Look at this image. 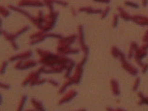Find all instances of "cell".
Here are the masks:
<instances>
[{
  "label": "cell",
  "mask_w": 148,
  "mask_h": 111,
  "mask_svg": "<svg viewBox=\"0 0 148 111\" xmlns=\"http://www.w3.org/2000/svg\"><path fill=\"white\" fill-rule=\"evenodd\" d=\"M78 38V35H71L69 37H62L60 39H58V44H66V45H69L71 46L74 41Z\"/></svg>",
  "instance_id": "obj_13"
},
{
  "label": "cell",
  "mask_w": 148,
  "mask_h": 111,
  "mask_svg": "<svg viewBox=\"0 0 148 111\" xmlns=\"http://www.w3.org/2000/svg\"><path fill=\"white\" fill-rule=\"evenodd\" d=\"M117 10H118V12H119V16L121 17L123 20H125V21H131V16L127 12V11L124 10V9H123L122 7H118Z\"/></svg>",
  "instance_id": "obj_20"
},
{
  "label": "cell",
  "mask_w": 148,
  "mask_h": 111,
  "mask_svg": "<svg viewBox=\"0 0 148 111\" xmlns=\"http://www.w3.org/2000/svg\"><path fill=\"white\" fill-rule=\"evenodd\" d=\"M40 73L38 72V70L35 72V74H34V76H33V79H32V81L30 82V87H34L35 85H37V82H38V80L40 79Z\"/></svg>",
  "instance_id": "obj_25"
},
{
  "label": "cell",
  "mask_w": 148,
  "mask_h": 111,
  "mask_svg": "<svg viewBox=\"0 0 148 111\" xmlns=\"http://www.w3.org/2000/svg\"><path fill=\"white\" fill-rule=\"evenodd\" d=\"M87 58H88V56L84 55V58L82 59L75 66V71H74V74L71 76V78L74 81V84H76V85L81 83L82 76H83V73H84V66L87 62Z\"/></svg>",
  "instance_id": "obj_3"
},
{
  "label": "cell",
  "mask_w": 148,
  "mask_h": 111,
  "mask_svg": "<svg viewBox=\"0 0 148 111\" xmlns=\"http://www.w3.org/2000/svg\"><path fill=\"white\" fill-rule=\"evenodd\" d=\"M119 15L118 14H114V18H112V27L115 28L116 26L118 25V20H119Z\"/></svg>",
  "instance_id": "obj_32"
},
{
  "label": "cell",
  "mask_w": 148,
  "mask_h": 111,
  "mask_svg": "<svg viewBox=\"0 0 148 111\" xmlns=\"http://www.w3.org/2000/svg\"><path fill=\"white\" fill-rule=\"evenodd\" d=\"M48 37H53V38H57V39H60V38L64 37L63 35L61 34H51L49 32H43V31H38L37 33H33L29 36V39L30 41L28 42V45L30 46H34L36 44L40 43V42H43L46 38Z\"/></svg>",
  "instance_id": "obj_1"
},
{
  "label": "cell",
  "mask_w": 148,
  "mask_h": 111,
  "mask_svg": "<svg viewBox=\"0 0 148 111\" xmlns=\"http://www.w3.org/2000/svg\"><path fill=\"white\" fill-rule=\"evenodd\" d=\"M58 15H59V13H58L57 11H50L49 14L46 15V22H45V24L40 27V31H43V32L51 31L56 24Z\"/></svg>",
  "instance_id": "obj_2"
},
{
  "label": "cell",
  "mask_w": 148,
  "mask_h": 111,
  "mask_svg": "<svg viewBox=\"0 0 148 111\" xmlns=\"http://www.w3.org/2000/svg\"><path fill=\"white\" fill-rule=\"evenodd\" d=\"M77 94H78V93L75 90H71V91H69L68 93H65L63 97L58 101V103H57L58 106H62V105L66 104V103L71 102L73 98H75L77 96Z\"/></svg>",
  "instance_id": "obj_7"
},
{
  "label": "cell",
  "mask_w": 148,
  "mask_h": 111,
  "mask_svg": "<svg viewBox=\"0 0 148 111\" xmlns=\"http://www.w3.org/2000/svg\"><path fill=\"white\" fill-rule=\"evenodd\" d=\"M147 5H148V0H143V6L147 7Z\"/></svg>",
  "instance_id": "obj_43"
},
{
  "label": "cell",
  "mask_w": 148,
  "mask_h": 111,
  "mask_svg": "<svg viewBox=\"0 0 148 111\" xmlns=\"http://www.w3.org/2000/svg\"><path fill=\"white\" fill-rule=\"evenodd\" d=\"M121 66L123 67V69H125L132 76H137L138 73H139L137 68L134 67L133 66H131V64L128 63L127 60H125V61H123V62H121Z\"/></svg>",
  "instance_id": "obj_10"
},
{
  "label": "cell",
  "mask_w": 148,
  "mask_h": 111,
  "mask_svg": "<svg viewBox=\"0 0 148 111\" xmlns=\"http://www.w3.org/2000/svg\"><path fill=\"white\" fill-rule=\"evenodd\" d=\"M106 110H109V111L111 110V111H112V110H114V109H112V108H106Z\"/></svg>",
  "instance_id": "obj_45"
},
{
  "label": "cell",
  "mask_w": 148,
  "mask_h": 111,
  "mask_svg": "<svg viewBox=\"0 0 148 111\" xmlns=\"http://www.w3.org/2000/svg\"><path fill=\"white\" fill-rule=\"evenodd\" d=\"M8 64H9V62H8V61H4V62L2 63L1 68H0V73H1V75L5 74L6 69H7V66H8Z\"/></svg>",
  "instance_id": "obj_31"
},
{
  "label": "cell",
  "mask_w": 148,
  "mask_h": 111,
  "mask_svg": "<svg viewBox=\"0 0 148 111\" xmlns=\"http://www.w3.org/2000/svg\"><path fill=\"white\" fill-rule=\"evenodd\" d=\"M111 54L112 55L114 58L119 59L120 62H123V61L126 60V56H125V54L117 47H115V46H114V47L111 49Z\"/></svg>",
  "instance_id": "obj_12"
},
{
  "label": "cell",
  "mask_w": 148,
  "mask_h": 111,
  "mask_svg": "<svg viewBox=\"0 0 148 111\" xmlns=\"http://www.w3.org/2000/svg\"><path fill=\"white\" fill-rule=\"evenodd\" d=\"M8 7L10 9V10H13V11H16V12H18V13H20V14H22V15H24L25 17H26V18H30L31 17V14L30 13H28L27 12L26 10H25V9H23L21 7H16V6H13V5H10V4H9L8 5Z\"/></svg>",
  "instance_id": "obj_16"
},
{
  "label": "cell",
  "mask_w": 148,
  "mask_h": 111,
  "mask_svg": "<svg viewBox=\"0 0 148 111\" xmlns=\"http://www.w3.org/2000/svg\"><path fill=\"white\" fill-rule=\"evenodd\" d=\"M1 34H2V36L6 38V40L9 41L10 43V45L12 46L13 49L17 51V49H19V47H18V44L16 43V41H15V39H16V38L14 37L13 34L8 33L7 31H5V30H1Z\"/></svg>",
  "instance_id": "obj_9"
},
{
  "label": "cell",
  "mask_w": 148,
  "mask_h": 111,
  "mask_svg": "<svg viewBox=\"0 0 148 111\" xmlns=\"http://www.w3.org/2000/svg\"><path fill=\"white\" fill-rule=\"evenodd\" d=\"M125 5L128 6V7H134V9H138V7H139L138 4L133 3V2H130V1H125Z\"/></svg>",
  "instance_id": "obj_35"
},
{
  "label": "cell",
  "mask_w": 148,
  "mask_h": 111,
  "mask_svg": "<svg viewBox=\"0 0 148 111\" xmlns=\"http://www.w3.org/2000/svg\"><path fill=\"white\" fill-rule=\"evenodd\" d=\"M38 64V62L35 60H25L24 61V64H23V68L22 70H26V69H29V68H33L35 67Z\"/></svg>",
  "instance_id": "obj_19"
},
{
  "label": "cell",
  "mask_w": 148,
  "mask_h": 111,
  "mask_svg": "<svg viewBox=\"0 0 148 111\" xmlns=\"http://www.w3.org/2000/svg\"><path fill=\"white\" fill-rule=\"evenodd\" d=\"M110 10H111V7H110V6H108V7H105L104 10L102 11V13L100 14V18L102 19V20H103L104 18H106V17L108 16L109 12H110Z\"/></svg>",
  "instance_id": "obj_29"
},
{
  "label": "cell",
  "mask_w": 148,
  "mask_h": 111,
  "mask_svg": "<svg viewBox=\"0 0 148 111\" xmlns=\"http://www.w3.org/2000/svg\"><path fill=\"white\" fill-rule=\"evenodd\" d=\"M32 55H33L32 51L27 49V51L22 52V53H19V54H17V55L10 57L9 61H10V62H15V61H18V60H25V61L27 59H29L30 57H32Z\"/></svg>",
  "instance_id": "obj_8"
},
{
  "label": "cell",
  "mask_w": 148,
  "mask_h": 111,
  "mask_svg": "<svg viewBox=\"0 0 148 111\" xmlns=\"http://www.w3.org/2000/svg\"><path fill=\"white\" fill-rule=\"evenodd\" d=\"M102 11L103 10L100 9H92L91 7H79V9H78V12H85L87 14H101Z\"/></svg>",
  "instance_id": "obj_14"
},
{
  "label": "cell",
  "mask_w": 148,
  "mask_h": 111,
  "mask_svg": "<svg viewBox=\"0 0 148 111\" xmlns=\"http://www.w3.org/2000/svg\"><path fill=\"white\" fill-rule=\"evenodd\" d=\"M34 74H35V72H32V73H30L28 76H26L25 79L24 81H23V83H22V86H23V87H25V86L28 85V84H30V82L32 81V79H33Z\"/></svg>",
  "instance_id": "obj_26"
},
{
  "label": "cell",
  "mask_w": 148,
  "mask_h": 111,
  "mask_svg": "<svg viewBox=\"0 0 148 111\" xmlns=\"http://www.w3.org/2000/svg\"><path fill=\"white\" fill-rule=\"evenodd\" d=\"M53 4H56V5H59L61 7H68L69 6V3L66 2V1H62V0H53Z\"/></svg>",
  "instance_id": "obj_33"
},
{
  "label": "cell",
  "mask_w": 148,
  "mask_h": 111,
  "mask_svg": "<svg viewBox=\"0 0 148 111\" xmlns=\"http://www.w3.org/2000/svg\"><path fill=\"white\" fill-rule=\"evenodd\" d=\"M115 110H116V111H123L124 109H123V108H116Z\"/></svg>",
  "instance_id": "obj_44"
},
{
  "label": "cell",
  "mask_w": 148,
  "mask_h": 111,
  "mask_svg": "<svg viewBox=\"0 0 148 111\" xmlns=\"http://www.w3.org/2000/svg\"><path fill=\"white\" fill-rule=\"evenodd\" d=\"M79 110H82V111H85L86 109H85V108H82V109H79Z\"/></svg>",
  "instance_id": "obj_46"
},
{
  "label": "cell",
  "mask_w": 148,
  "mask_h": 111,
  "mask_svg": "<svg viewBox=\"0 0 148 111\" xmlns=\"http://www.w3.org/2000/svg\"><path fill=\"white\" fill-rule=\"evenodd\" d=\"M81 49H71L69 45L66 44H58L56 48V51L58 54L68 56L69 54H79Z\"/></svg>",
  "instance_id": "obj_5"
},
{
  "label": "cell",
  "mask_w": 148,
  "mask_h": 111,
  "mask_svg": "<svg viewBox=\"0 0 148 111\" xmlns=\"http://www.w3.org/2000/svg\"><path fill=\"white\" fill-rule=\"evenodd\" d=\"M138 44L136 43V42H132L130 44V51H128V54H127V58L128 59H132L134 57V54H135V51L136 49H138Z\"/></svg>",
  "instance_id": "obj_21"
},
{
  "label": "cell",
  "mask_w": 148,
  "mask_h": 111,
  "mask_svg": "<svg viewBox=\"0 0 148 111\" xmlns=\"http://www.w3.org/2000/svg\"><path fill=\"white\" fill-rule=\"evenodd\" d=\"M73 84H74V81L71 76L69 79H66L65 82L62 84V86L59 88V90H58V94H64L66 93V90H67L69 86L73 85Z\"/></svg>",
  "instance_id": "obj_15"
},
{
  "label": "cell",
  "mask_w": 148,
  "mask_h": 111,
  "mask_svg": "<svg viewBox=\"0 0 148 111\" xmlns=\"http://www.w3.org/2000/svg\"><path fill=\"white\" fill-rule=\"evenodd\" d=\"M94 2L97 3H104V4H110L111 3V0H93Z\"/></svg>",
  "instance_id": "obj_39"
},
{
  "label": "cell",
  "mask_w": 148,
  "mask_h": 111,
  "mask_svg": "<svg viewBox=\"0 0 148 111\" xmlns=\"http://www.w3.org/2000/svg\"><path fill=\"white\" fill-rule=\"evenodd\" d=\"M29 26L28 25H25V26H24V27H21V29H19L17 32H15L14 34H13V36H14V37L15 38H17V37H19L21 35H23V34H25V32H27L29 30Z\"/></svg>",
  "instance_id": "obj_24"
},
{
  "label": "cell",
  "mask_w": 148,
  "mask_h": 111,
  "mask_svg": "<svg viewBox=\"0 0 148 111\" xmlns=\"http://www.w3.org/2000/svg\"><path fill=\"white\" fill-rule=\"evenodd\" d=\"M143 41L145 42H148V30L145 32V37H143Z\"/></svg>",
  "instance_id": "obj_41"
},
{
  "label": "cell",
  "mask_w": 148,
  "mask_h": 111,
  "mask_svg": "<svg viewBox=\"0 0 148 111\" xmlns=\"http://www.w3.org/2000/svg\"><path fill=\"white\" fill-rule=\"evenodd\" d=\"M30 102H31V104H32V106H34V108L36 109V110H38V111H44V110H46L45 108H44V106L42 105V103L40 101L37 100L36 98H32L30 100Z\"/></svg>",
  "instance_id": "obj_18"
},
{
  "label": "cell",
  "mask_w": 148,
  "mask_h": 111,
  "mask_svg": "<svg viewBox=\"0 0 148 111\" xmlns=\"http://www.w3.org/2000/svg\"><path fill=\"white\" fill-rule=\"evenodd\" d=\"M131 21L134 22L135 24L142 26H148V17L140 16V15H134L131 16Z\"/></svg>",
  "instance_id": "obj_11"
},
{
  "label": "cell",
  "mask_w": 148,
  "mask_h": 111,
  "mask_svg": "<svg viewBox=\"0 0 148 111\" xmlns=\"http://www.w3.org/2000/svg\"><path fill=\"white\" fill-rule=\"evenodd\" d=\"M110 86H111V90H112V93L115 96H118L120 95V89H119V83L117 82L116 79H111L110 81Z\"/></svg>",
  "instance_id": "obj_17"
},
{
  "label": "cell",
  "mask_w": 148,
  "mask_h": 111,
  "mask_svg": "<svg viewBox=\"0 0 148 111\" xmlns=\"http://www.w3.org/2000/svg\"><path fill=\"white\" fill-rule=\"evenodd\" d=\"M43 2L45 4V6L48 7V9L50 11H54L53 10V0H43Z\"/></svg>",
  "instance_id": "obj_28"
},
{
  "label": "cell",
  "mask_w": 148,
  "mask_h": 111,
  "mask_svg": "<svg viewBox=\"0 0 148 111\" xmlns=\"http://www.w3.org/2000/svg\"><path fill=\"white\" fill-rule=\"evenodd\" d=\"M140 82H141V79H140V78L136 79L134 83H133V87H132V90H133V91H137L138 88H139V85H140Z\"/></svg>",
  "instance_id": "obj_34"
},
{
  "label": "cell",
  "mask_w": 148,
  "mask_h": 111,
  "mask_svg": "<svg viewBox=\"0 0 148 111\" xmlns=\"http://www.w3.org/2000/svg\"><path fill=\"white\" fill-rule=\"evenodd\" d=\"M75 66H76V64H75V62H74V61H72V62L69 64V66H68L67 69H66L65 75H64V78H65V79H66L71 78V72H72L73 68L75 67Z\"/></svg>",
  "instance_id": "obj_22"
},
{
  "label": "cell",
  "mask_w": 148,
  "mask_h": 111,
  "mask_svg": "<svg viewBox=\"0 0 148 111\" xmlns=\"http://www.w3.org/2000/svg\"><path fill=\"white\" fill-rule=\"evenodd\" d=\"M45 82H47V79H40L37 82V86L42 85V84H44Z\"/></svg>",
  "instance_id": "obj_37"
},
{
  "label": "cell",
  "mask_w": 148,
  "mask_h": 111,
  "mask_svg": "<svg viewBox=\"0 0 148 111\" xmlns=\"http://www.w3.org/2000/svg\"><path fill=\"white\" fill-rule=\"evenodd\" d=\"M0 87L2 88V89H5V90H10V86L9 85V84H6V83H1L0 84Z\"/></svg>",
  "instance_id": "obj_38"
},
{
  "label": "cell",
  "mask_w": 148,
  "mask_h": 111,
  "mask_svg": "<svg viewBox=\"0 0 148 111\" xmlns=\"http://www.w3.org/2000/svg\"><path fill=\"white\" fill-rule=\"evenodd\" d=\"M47 82L50 83L51 85L54 86V87H59V83H58L57 81H56V80L53 79H47Z\"/></svg>",
  "instance_id": "obj_36"
},
{
  "label": "cell",
  "mask_w": 148,
  "mask_h": 111,
  "mask_svg": "<svg viewBox=\"0 0 148 111\" xmlns=\"http://www.w3.org/2000/svg\"><path fill=\"white\" fill-rule=\"evenodd\" d=\"M78 40H79V45H80L81 51L84 52V55L88 56V54H89V48H88V46L85 44L84 31V26L83 25H79V26H78Z\"/></svg>",
  "instance_id": "obj_4"
},
{
  "label": "cell",
  "mask_w": 148,
  "mask_h": 111,
  "mask_svg": "<svg viewBox=\"0 0 148 111\" xmlns=\"http://www.w3.org/2000/svg\"><path fill=\"white\" fill-rule=\"evenodd\" d=\"M147 69H148V64H143V66L142 67V73L143 74H145Z\"/></svg>",
  "instance_id": "obj_40"
},
{
  "label": "cell",
  "mask_w": 148,
  "mask_h": 111,
  "mask_svg": "<svg viewBox=\"0 0 148 111\" xmlns=\"http://www.w3.org/2000/svg\"><path fill=\"white\" fill-rule=\"evenodd\" d=\"M71 14L73 15V16H74V17H76V16H77V15H78V13L76 12V10H75V9H73V7H71Z\"/></svg>",
  "instance_id": "obj_42"
},
{
  "label": "cell",
  "mask_w": 148,
  "mask_h": 111,
  "mask_svg": "<svg viewBox=\"0 0 148 111\" xmlns=\"http://www.w3.org/2000/svg\"><path fill=\"white\" fill-rule=\"evenodd\" d=\"M26 100H27V96H26L25 94H24V95H23V96L21 97L20 103H19V106H18V108H17L18 111H22V110H23V108H24V106H25V105Z\"/></svg>",
  "instance_id": "obj_27"
},
{
  "label": "cell",
  "mask_w": 148,
  "mask_h": 111,
  "mask_svg": "<svg viewBox=\"0 0 148 111\" xmlns=\"http://www.w3.org/2000/svg\"><path fill=\"white\" fill-rule=\"evenodd\" d=\"M24 61L25 60H18L17 63L15 64V66H14V69H16V70H22L23 64H24Z\"/></svg>",
  "instance_id": "obj_30"
},
{
  "label": "cell",
  "mask_w": 148,
  "mask_h": 111,
  "mask_svg": "<svg viewBox=\"0 0 148 111\" xmlns=\"http://www.w3.org/2000/svg\"><path fill=\"white\" fill-rule=\"evenodd\" d=\"M18 6L21 7H42L45 6L43 1L40 0H20L18 2Z\"/></svg>",
  "instance_id": "obj_6"
},
{
  "label": "cell",
  "mask_w": 148,
  "mask_h": 111,
  "mask_svg": "<svg viewBox=\"0 0 148 111\" xmlns=\"http://www.w3.org/2000/svg\"><path fill=\"white\" fill-rule=\"evenodd\" d=\"M0 11H1V15L3 18H8L10 15V9L8 7H6L3 5H1V7H0Z\"/></svg>",
  "instance_id": "obj_23"
}]
</instances>
